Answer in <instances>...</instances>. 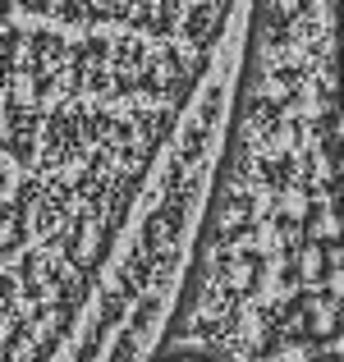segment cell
Instances as JSON below:
<instances>
[{
  "label": "cell",
  "instance_id": "7a4b0ae2",
  "mask_svg": "<svg viewBox=\"0 0 344 362\" xmlns=\"http://www.w3.org/2000/svg\"><path fill=\"white\" fill-rule=\"evenodd\" d=\"M14 5H23L28 14H46V9H55V0H14Z\"/></svg>",
  "mask_w": 344,
  "mask_h": 362
},
{
  "label": "cell",
  "instance_id": "6da1fadb",
  "mask_svg": "<svg viewBox=\"0 0 344 362\" xmlns=\"http://www.w3.org/2000/svg\"><path fill=\"white\" fill-rule=\"evenodd\" d=\"M64 55V42L55 33H33L28 37V74H46V64H55Z\"/></svg>",
  "mask_w": 344,
  "mask_h": 362
},
{
  "label": "cell",
  "instance_id": "3957f363",
  "mask_svg": "<svg viewBox=\"0 0 344 362\" xmlns=\"http://www.w3.org/2000/svg\"><path fill=\"white\" fill-rule=\"evenodd\" d=\"M9 9H14V0H0V14H9Z\"/></svg>",
  "mask_w": 344,
  "mask_h": 362
}]
</instances>
